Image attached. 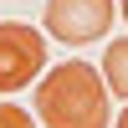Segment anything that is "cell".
Here are the masks:
<instances>
[{
    "label": "cell",
    "mask_w": 128,
    "mask_h": 128,
    "mask_svg": "<svg viewBox=\"0 0 128 128\" xmlns=\"http://www.w3.org/2000/svg\"><path fill=\"white\" fill-rule=\"evenodd\" d=\"M36 113L46 128H108V82L87 62H62L36 87Z\"/></svg>",
    "instance_id": "6da1fadb"
},
{
    "label": "cell",
    "mask_w": 128,
    "mask_h": 128,
    "mask_svg": "<svg viewBox=\"0 0 128 128\" xmlns=\"http://www.w3.org/2000/svg\"><path fill=\"white\" fill-rule=\"evenodd\" d=\"M118 0H46V31L67 46H87L113 31Z\"/></svg>",
    "instance_id": "7a4b0ae2"
},
{
    "label": "cell",
    "mask_w": 128,
    "mask_h": 128,
    "mask_svg": "<svg viewBox=\"0 0 128 128\" xmlns=\"http://www.w3.org/2000/svg\"><path fill=\"white\" fill-rule=\"evenodd\" d=\"M41 67H46V36L26 20H5L0 26V92L36 82Z\"/></svg>",
    "instance_id": "3957f363"
},
{
    "label": "cell",
    "mask_w": 128,
    "mask_h": 128,
    "mask_svg": "<svg viewBox=\"0 0 128 128\" xmlns=\"http://www.w3.org/2000/svg\"><path fill=\"white\" fill-rule=\"evenodd\" d=\"M102 82L128 102V36L123 41H108V51H102Z\"/></svg>",
    "instance_id": "277c9868"
},
{
    "label": "cell",
    "mask_w": 128,
    "mask_h": 128,
    "mask_svg": "<svg viewBox=\"0 0 128 128\" xmlns=\"http://www.w3.org/2000/svg\"><path fill=\"white\" fill-rule=\"evenodd\" d=\"M0 128H36V123H31V113H20V108H10V102H0Z\"/></svg>",
    "instance_id": "5b68a950"
},
{
    "label": "cell",
    "mask_w": 128,
    "mask_h": 128,
    "mask_svg": "<svg viewBox=\"0 0 128 128\" xmlns=\"http://www.w3.org/2000/svg\"><path fill=\"white\" fill-rule=\"evenodd\" d=\"M113 128H128V108H123V113H118V118H113Z\"/></svg>",
    "instance_id": "8992f818"
},
{
    "label": "cell",
    "mask_w": 128,
    "mask_h": 128,
    "mask_svg": "<svg viewBox=\"0 0 128 128\" xmlns=\"http://www.w3.org/2000/svg\"><path fill=\"white\" fill-rule=\"evenodd\" d=\"M118 10H123V20H128V0H118Z\"/></svg>",
    "instance_id": "52a82bcc"
}]
</instances>
